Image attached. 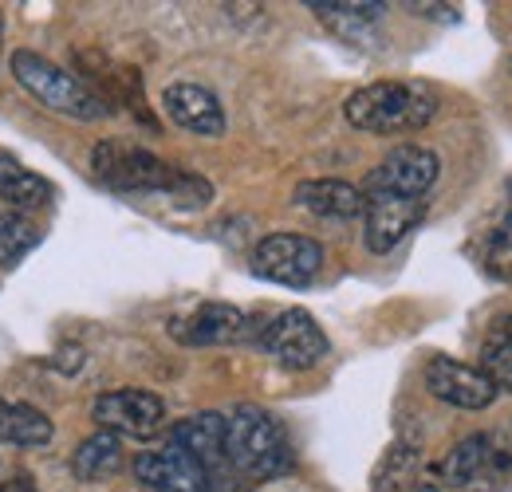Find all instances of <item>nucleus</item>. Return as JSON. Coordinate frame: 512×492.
I'll use <instances>...</instances> for the list:
<instances>
[{"label":"nucleus","instance_id":"obj_17","mask_svg":"<svg viewBox=\"0 0 512 492\" xmlns=\"http://www.w3.org/2000/svg\"><path fill=\"white\" fill-rule=\"evenodd\" d=\"M52 197H56V185L48 178H40L28 166H20L16 158L0 154V201L12 213H36V209L52 205Z\"/></svg>","mask_w":512,"mask_h":492},{"label":"nucleus","instance_id":"obj_15","mask_svg":"<svg viewBox=\"0 0 512 492\" xmlns=\"http://www.w3.org/2000/svg\"><path fill=\"white\" fill-rule=\"evenodd\" d=\"M170 445H178L182 453H190L197 465H205L209 473L225 465V414H193L186 422H178L170 430Z\"/></svg>","mask_w":512,"mask_h":492},{"label":"nucleus","instance_id":"obj_7","mask_svg":"<svg viewBox=\"0 0 512 492\" xmlns=\"http://www.w3.org/2000/svg\"><path fill=\"white\" fill-rule=\"evenodd\" d=\"M260 347L288 370H312L323 363L327 355V335L320 331V323L300 308L280 311L276 319L264 323L260 331Z\"/></svg>","mask_w":512,"mask_h":492},{"label":"nucleus","instance_id":"obj_27","mask_svg":"<svg viewBox=\"0 0 512 492\" xmlns=\"http://www.w3.org/2000/svg\"><path fill=\"white\" fill-rule=\"evenodd\" d=\"M410 492H442V489H438V485H414Z\"/></svg>","mask_w":512,"mask_h":492},{"label":"nucleus","instance_id":"obj_6","mask_svg":"<svg viewBox=\"0 0 512 492\" xmlns=\"http://www.w3.org/2000/svg\"><path fill=\"white\" fill-rule=\"evenodd\" d=\"M442 174V162L434 150L426 146H394L383 162L367 174L363 182V197H414V201H426V193L434 189Z\"/></svg>","mask_w":512,"mask_h":492},{"label":"nucleus","instance_id":"obj_9","mask_svg":"<svg viewBox=\"0 0 512 492\" xmlns=\"http://www.w3.org/2000/svg\"><path fill=\"white\" fill-rule=\"evenodd\" d=\"M426 390L434 398L449 402V406H457V410H485V406L497 402V386L485 370L465 367L449 355H434L426 363Z\"/></svg>","mask_w":512,"mask_h":492},{"label":"nucleus","instance_id":"obj_21","mask_svg":"<svg viewBox=\"0 0 512 492\" xmlns=\"http://www.w3.org/2000/svg\"><path fill=\"white\" fill-rule=\"evenodd\" d=\"M40 225L28 221L24 213H0V268H12L16 260H24L32 248L40 245Z\"/></svg>","mask_w":512,"mask_h":492},{"label":"nucleus","instance_id":"obj_23","mask_svg":"<svg viewBox=\"0 0 512 492\" xmlns=\"http://www.w3.org/2000/svg\"><path fill=\"white\" fill-rule=\"evenodd\" d=\"M485 260H489V272L512 280V209L497 221V229L489 233V248H485Z\"/></svg>","mask_w":512,"mask_h":492},{"label":"nucleus","instance_id":"obj_20","mask_svg":"<svg viewBox=\"0 0 512 492\" xmlns=\"http://www.w3.org/2000/svg\"><path fill=\"white\" fill-rule=\"evenodd\" d=\"M481 370L493 378L497 390H512V315L497 319L481 347Z\"/></svg>","mask_w":512,"mask_h":492},{"label":"nucleus","instance_id":"obj_26","mask_svg":"<svg viewBox=\"0 0 512 492\" xmlns=\"http://www.w3.org/2000/svg\"><path fill=\"white\" fill-rule=\"evenodd\" d=\"M4 422H8V402L0 398V441H4Z\"/></svg>","mask_w":512,"mask_h":492},{"label":"nucleus","instance_id":"obj_18","mask_svg":"<svg viewBox=\"0 0 512 492\" xmlns=\"http://www.w3.org/2000/svg\"><path fill=\"white\" fill-rule=\"evenodd\" d=\"M119 465H123L119 433H107V430L87 437V441L75 449V457H71V473H75L79 481H107Z\"/></svg>","mask_w":512,"mask_h":492},{"label":"nucleus","instance_id":"obj_11","mask_svg":"<svg viewBox=\"0 0 512 492\" xmlns=\"http://www.w3.org/2000/svg\"><path fill=\"white\" fill-rule=\"evenodd\" d=\"M509 469V457L505 449L489 437V433H473L465 441H457L446 457L434 465V473L446 481V485H457V489H469L493 473H505Z\"/></svg>","mask_w":512,"mask_h":492},{"label":"nucleus","instance_id":"obj_16","mask_svg":"<svg viewBox=\"0 0 512 492\" xmlns=\"http://www.w3.org/2000/svg\"><path fill=\"white\" fill-rule=\"evenodd\" d=\"M296 205L316 213V217H359L367 209L363 189L339 178H316V182L296 185Z\"/></svg>","mask_w":512,"mask_h":492},{"label":"nucleus","instance_id":"obj_3","mask_svg":"<svg viewBox=\"0 0 512 492\" xmlns=\"http://www.w3.org/2000/svg\"><path fill=\"white\" fill-rule=\"evenodd\" d=\"M225 465H233L245 477L288 473L292 445L284 426L260 406H237L233 414H225Z\"/></svg>","mask_w":512,"mask_h":492},{"label":"nucleus","instance_id":"obj_19","mask_svg":"<svg viewBox=\"0 0 512 492\" xmlns=\"http://www.w3.org/2000/svg\"><path fill=\"white\" fill-rule=\"evenodd\" d=\"M52 418L28 402H16L8 406V422H4V441L16 445V449H36V445H48L52 441Z\"/></svg>","mask_w":512,"mask_h":492},{"label":"nucleus","instance_id":"obj_14","mask_svg":"<svg viewBox=\"0 0 512 492\" xmlns=\"http://www.w3.org/2000/svg\"><path fill=\"white\" fill-rule=\"evenodd\" d=\"M162 107L174 123L190 134H205V138H217L225 134V111L217 103V95L209 87H197V83H170L162 91Z\"/></svg>","mask_w":512,"mask_h":492},{"label":"nucleus","instance_id":"obj_10","mask_svg":"<svg viewBox=\"0 0 512 492\" xmlns=\"http://www.w3.org/2000/svg\"><path fill=\"white\" fill-rule=\"evenodd\" d=\"M134 477L150 492H209V485H213L209 469L197 465L190 453H182L178 445L142 453L134 461Z\"/></svg>","mask_w":512,"mask_h":492},{"label":"nucleus","instance_id":"obj_2","mask_svg":"<svg viewBox=\"0 0 512 492\" xmlns=\"http://www.w3.org/2000/svg\"><path fill=\"white\" fill-rule=\"evenodd\" d=\"M438 103L422 83H398L383 79L371 87H359L347 103L343 115L355 130L367 134H406V130H422L434 119Z\"/></svg>","mask_w":512,"mask_h":492},{"label":"nucleus","instance_id":"obj_12","mask_svg":"<svg viewBox=\"0 0 512 492\" xmlns=\"http://www.w3.org/2000/svg\"><path fill=\"white\" fill-rule=\"evenodd\" d=\"M249 319L245 311H237L233 304H201L190 315L170 323V335L186 347H217V343H237L245 339Z\"/></svg>","mask_w":512,"mask_h":492},{"label":"nucleus","instance_id":"obj_4","mask_svg":"<svg viewBox=\"0 0 512 492\" xmlns=\"http://www.w3.org/2000/svg\"><path fill=\"white\" fill-rule=\"evenodd\" d=\"M12 75L36 103H44L48 111H56L64 119L95 123V119L111 115V103L99 91H91L83 79H75L71 71L56 67L36 52H12Z\"/></svg>","mask_w":512,"mask_h":492},{"label":"nucleus","instance_id":"obj_5","mask_svg":"<svg viewBox=\"0 0 512 492\" xmlns=\"http://www.w3.org/2000/svg\"><path fill=\"white\" fill-rule=\"evenodd\" d=\"M323 268V248L300 233H272L253 248V272L284 288H308Z\"/></svg>","mask_w":512,"mask_h":492},{"label":"nucleus","instance_id":"obj_1","mask_svg":"<svg viewBox=\"0 0 512 492\" xmlns=\"http://www.w3.org/2000/svg\"><path fill=\"white\" fill-rule=\"evenodd\" d=\"M91 166H95L99 182L107 189H119V193H162L186 209H197L213 197V185L205 178L186 174V170L154 158L150 150H138L127 142H99L91 154Z\"/></svg>","mask_w":512,"mask_h":492},{"label":"nucleus","instance_id":"obj_28","mask_svg":"<svg viewBox=\"0 0 512 492\" xmlns=\"http://www.w3.org/2000/svg\"><path fill=\"white\" fill-rule=\"evenodd\" d=\"M0 52H4V16H0Z\"/></svg>","mask_w":512,"mask_h":492},{"label":"nucleus","instance_id":"obj_25","mask_svg":"<svg viewBox=\"0 0 512 492\" xmlns=\"http://www.w3.org/2000/svg\"><path fill=\"white\" fill-rule=\"evenodd\" d=\"M0 492H40L28 477H12V481H0Z\"/></svg>","mask_w":512,"mask_h":492},{"label":"nucleus","instance_id":"obj_8","mask_svg":"<svg viewBox=\"0 0 512 492\" xmlns=\"http://www.w3.org/2000/svg\"><path fill=\"white\" fill-rule=\"evenodd\" d=\"M91 414L107 433H127V437H150L166 422V406L150 390H107L95 398Z\"/></svg>","mask_w":512,"mask_h":492},{"label":"nucleus","instance_id":"obj_24","mask_svg":"<svg viewBox=\"0 0 512 492\" xmlns=\"http://www.w3.org/2000/svg\"><path fill=\"white\" fill-rule=\"evenodd\" d=\"M414 449L410 445H394L390 453L383 457V465H379V473H375V492H394L402 485V477H410V469H414Z\"/></svg>","mask_w":512,"mask_h":492},{"label":"nucleus","instance_id":"obj_13","mask_svg":"<svg viewBox=\"0 0 512 492\" xmlns=\"http://www.w3.org/2000/svg\"><path fill=\"white\" fill-rule=\"evenodd\" d=\"M367 248L371 252H390L394 245H402V237L426 217V201L414 197H367Z\"/></svg>","mask_w":512,"mask_h":492},{"label":"nucleus","instance_id":"obj_22","mask_svg":"<svg viewBox=\"0 0 512 492\" xmlns=\"http://www.w3.org/2000/svg\"><path fill=\"white\" fill-rule=\"evenodd\" d=\"M308 8H316L323 24H331L339 36H355L367 24H375L383 16L386 4H339V0H312Z\"/></svg>","mask_w":512,"mask_h":492}]
</instances>
